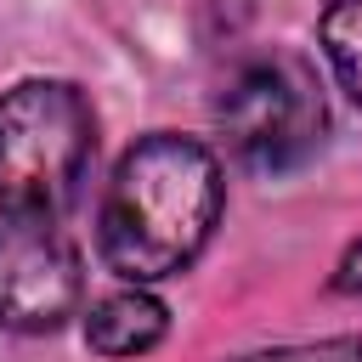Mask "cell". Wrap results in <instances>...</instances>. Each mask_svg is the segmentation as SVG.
Returning <instances> with one entry per match:
<instances>
[{
	"label": "cell",
	"mask_w": 362,
	"mask_h": 362,
	"mask_svg": "<svg viewBox=\"0 0 362 362\" xmlns=\"http://www.w3.org/2000/svg\"><path fill=\"white\" fill-rule=\"evenodd\" d=\"M96 147V119L79 85L23 79L0 96V209L57 215Z\"/></svg>",
	"instance_id": "obj_2"
},
{
	"label": "cell",
	"mask_w": 362,
	"mask_h": 362,
	"mask_svg": "<svg viewBox=\"0 0 362 362\" xmlns=\"http://www.w3.org/2000/svg\"><path fill=\"white\" fill-rule=\"evenodd\" d=\"M334 294H362V238L339 255V272H334Z\"/></svg>",
	"instance_id": "obj_7"
},
{
	"label": "cell",
	"mask_w": 362,
	"mask_h": 362,
	"mask_svg": "<svg viewBox=\"0 0 362 362\" xmlns=\"http://www.w3.org/2000/svg\"><path fill=\"white\" fill-rule=\"evenodd\" d=\"M317 34H322V57H328L339 90L351 102H362V0H328Z\"/></svg>",
	"instance_id": "obj_6"
},
{
	"label": "cell",
	"mask_w": 362,
	"mask_h": 362,
	"mask_svg": "<svg viewBox=\"0 0 362 362\" xmlns=\"http://www.w3.org/2000/svg\"><path fill=\"white\" fill-rule=\"evenodd\" d=\"M221 130L249 170H294L328 130V102L300 57H249L221 96Z\"/></svg>",
	"instance_id": "obj_3"
},
{
	"label": "cell",
	"mask_w": 362,
	"mask_h": 362,
	"mask_svg": "<svg viewBox=\"0 0 362 362\" xmlns=\"http://www.w3.org/2000/svg\"><path fill=\"white\" fill-rule=\"evenodd\" d=\"M221 164L204 141L170 130L141 136L102 192V260L124 283H164L187 272L221 221Z\"/></svg>",
	"instance_id": "obj_1"
},
{
	"label": "cell",
	"mask_w": 362,
	"mask_h": 362,
	"mask_svg": "<svg viewBox=\"0 0 362 362\" xmlns=\"http://www.w3.org/2000/svg\"><path fill=\"white\" fill-rule=\"evenodd\" d=\"M85 288L79 249L51 215L0 209V322L17 334H51L74 317Z\"/></svg>",
	"instance_id": "obj_4"
},
{
	"label": "cell",
	"mask_w": 362,
	"mask_h": 362,
	"mask_svg": "<svg viewBox=\"0 0 362 362\" xmlns=\"http://www.w3.org/2000/svg\"><path fill=\"white\" fill-rule=\"evenodd\" d=\"M164 328H170V311H164V300L147 294L141 283L96 300L90 317H85V339H90V351H102V356H141V351H153V345L164 339Z\"/></svg>",
	"instance_id": "obj_5"
}]
</instances>
